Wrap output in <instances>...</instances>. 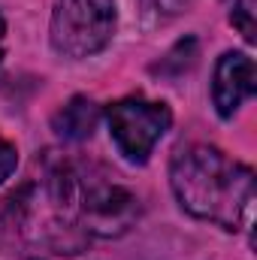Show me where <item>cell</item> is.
Wrapping results in <instances>:
<instances>
[{
    "instance_id": "cell-7",
    "label": "cell",
    "mask_w": 257,
    "mask_h": 260,
    "mask_svg": "<svg viewBox=\"0 0 257 260\" xmlns=\"http://www.w3.org/2000/svg\"><path fill=\"white\" fill-rule=\"evenodd\" d=\"M230 21L239 27L245 43H254L257 40V0H236L233 12H230Z\"/></svg>"
},
{
    "instance_id": "cell-5",
    "label": "cell",
    "mask_w": 257,
    "mask_h": 260,
    "mask_svg": "<svg viewBox=\"0 0 257 260\" xmlns=\"http://www.w3.org/2000/svg\"><path fill=\"white\" fill-rule=\"evenodd\" d=\"M100 106L91 100V97H82V94H76L67 106H61L58 112H55V118H52V130L67 139V142H82V139H88L97 124H100Z\"/></svg>"
},
{
    "instance_id": "cell-1",
    "label": "cell",
    "mask_w": 257,
    "mask_h": 260,
    "mask_svg": "<svg viewBox=\"0 0 257 260\" xmlns=\"http://www.w3.org/2000/svg\"><path fill=\"white\" fill-rule=\"evenodd\" d=\"M170 188L179 206L224 230H242L254 206V170L218 145L194 142L173 154Z\"/></svg>"
},
{
    "instance_id": "cell-9",
    "label": "cell",
    "mask_w": 257,
    "mask_h": 260,
    "mask_svg": "<svg viewBox=\"0 0 257 260\" xmlns=\"http://www.w3.org/2000/svg\"><path fill=\"white\" fill-rule=\"evenodd\" d=\"M15 167H18V148H15V142H9L6 136H0V185L6 179H12Z\"/></svg>"
},
{
    "instance_id": "cell-8",
    "label": "cell",
    "mask_w": 257,
    "mask_h": 260,
    "mask_svg": "<svg viewBox=\"0 0 257 260\" xmlns=\"http://www.w3.org/2000/svg\"><path fill=\"white\" fill-rule=\"evenodd\" d=\"M191 3L194 0H142V9L154 21H170V18H176L182 12H188Z\"/></svg>"
},
{
    "instance_id": "cell-6",
    "label": "cell",
    "mask_w": 257,
    "mask_h": 260,
    "mask_svg": "<svg viewBox=\"0 0 257 260\" xmlns=\"http://www.w3.org/2000/svg\"><path fill=\"white\" fill-rule=\"evenodd\" d=\"M197 58H200V43H197V37H185V40H179L157 64L151 67V73H160V76H167V79H179V76H185V73L197 64Z\"/></svg>"
},
{
    "instance_id": "cell-3",
    "label": "cell",
    "mask_w": 257,
    "mask_h": 260,
    "mask_svg": "<svg viewBox=\"0 0 257 260\" xmlns=\"http://www.w3.org/2000/svg\"><path fill=\"white\" fill-rule=\"evenodd\" d=\"M106 124L118 151L130 164H145L173 124V112L160 100H145L133 94L106 106Z\"/></svg>"
},
{
    "instance_id": "cell-4",
    "label": "cell",
    "mask_w": 257,
    "mask_h": 260,
    "mask_svg": "<svg viewBox=\"0 0 257 260\" xmlns=\"http://www.w3.org/2000/svg\"><path fill=\"white\" fill-rule=\"evenodd\" d=\"M257 91V67L245 52H224L215 64L212 76V103L215 112L227 121L239 112V106L254 97Z\"/></svg>"
},
{
    "instance_id": "cell-10",
    "label": "cell",
    "mask_w": 257,
    "mask_h": 260,
    "mask_svg": "<svg viewBox=\"0 0 257 260\" xmlns=\"http://www.w3.org/2000/svg\"><path fill=\"white\" fill-rule=\"evenodd\" d=\"M3 37H6V24H3V18H0V61H3Z\"/></svg>"
},
{
    "instance_id": "cell-2",
    "label": "cell",
    "mask_w": 257,
    "mask_h": 260,
    "mask_svg": "<svg viewBox=\"0 0 257 260\" xmlns=\"http://www.w3.org/2000/svg\"><path fill=\"white\" fill-rule=\"evenodd\" d=\"M115 27V0H58L49 21V43L61 58L82 61L103 52L112 43Z\"/></svg>"
}]
</instances>
